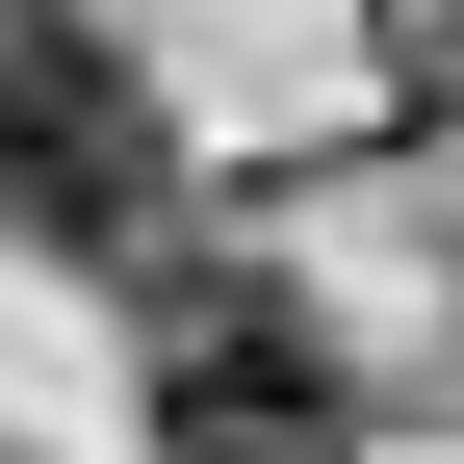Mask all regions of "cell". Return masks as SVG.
Here are the masks:
<instances>
[{
	"instance_id": "obj_1",
	"label": "cell",
	"mask_w": 464,
	"mask_h": 464,
	"mask_svg": "<svg viewBox=\"0 0 464 464\" xmlns=\"http://www.w3.org/2000/svg\"><path fill=\"white\" fill-rule=\"evenodd\" d=\"M155 181H181L155 78L78 26V0H0V258H130Z\"/></svg>"
},
{
	"instance_id": "obj_3",
	"label": "cell",
	"mask_w": 464,
	"mask_h": 464,
	"mask_svg": "<svg viewBox=\"0 0 464 464\" xmlns=\"http://www.w3.org/2000/svg\"><path fill=\"white\" fill-rule=\"evenodd\" d=\"M387 78H413V130H464V0H387Z\"/></svg>"
},
{
	"instance_id": "obj_2",
	"label": "cell",
	"mask_w": 464,
	"mask_h": 464,
	"mask_svg": "<svg viewBox=\"0 0 464 464\" xmlns=\"http://www.w3.org/2000/svg\"><path fill=\"white\" fill-rule=\"evenodd\" d=\"M155 464H362V387L284 284H155Z\"/></svg>"
}]
</instances>
